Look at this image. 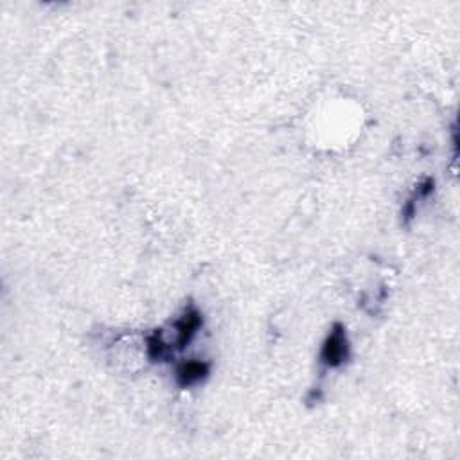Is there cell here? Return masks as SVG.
<instances>
[{
    "mask_svg": "<svg viewBox=\"0 0 460 460\" xmlns=\"http://www.w3.org/2000/svg\"><path fill=\"white\" fill-rule=\"evenodd\" d=\"M347 358V338L343 329L340 326L331 331L322 349V360L329 365V367H338L342 365Z\"/></svg>",
    "mask_w": 460,
    "mask_h": 460,
    "instance_id": "obj_1",
    "label": "cell"
},
{
    "mask_svg": "<svg viewBox=\"0 0 460 460\" xmlns=\"http://www.w3.org/2000/svg\"><path fill=\"white\" fill-rule=\"evenodd\" d=\"M201 319L196 311H187L182 319L177 322V334H178V346L183 347L191 342V338L200 328Z\"/></svg>",
    "mask_w": 460,
    "mask_h": 460,
    "instance_id": "obj_2",
    "label": "cell"
},
{
    "mask_svg": "<svg viewBox=\"0 0 460 460\" xmlns=\"http://www.w3.org/2000/svg\"><path fill=\"white\" fill-rule=\"evenodd\" d=\"M207 370H209V367L206 363H201V361H187V363H183L178 369V381L183 387L194 385V383L206 378Z\"/></svg>",
    "mask_w": 460,
    "mask_h": 460,
    "instance_id": "obj_3",
    "label": "cell"
}]
</instances>
